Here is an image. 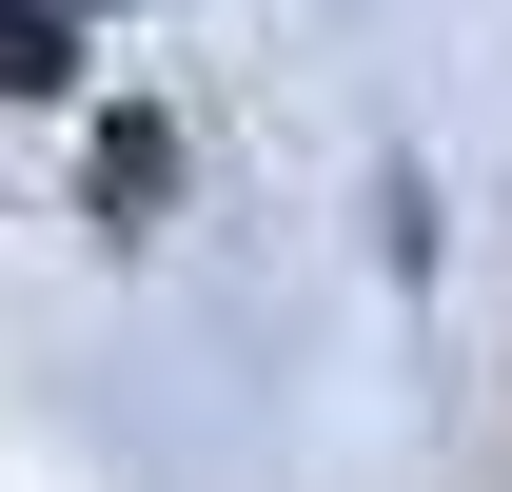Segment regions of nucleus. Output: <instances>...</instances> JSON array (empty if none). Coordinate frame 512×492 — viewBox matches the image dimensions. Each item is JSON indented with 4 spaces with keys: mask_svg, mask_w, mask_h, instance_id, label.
<instances>
[{
    "mask_svg": "<svg viewBox=\"0 0 512 492\" xmlns=\"http://www.w3.org/2000/svg\"><path fill=\"white\" fill-rule=\"evenodd\" d=\"M158 197H178V138H158V119H119V138H99V217H119V237H138Z\"/></svg>",
    "mask_w": 512,
    "mask_h": 492,
    "instance_id": "nucleus-1",
    "label": "nucleus"
},
{
    "mask_svg": "<svg viewBox=\"0 0 512 492\" xmlns=\"http://www.w3.org/2000/svg\"><path fill=\"white\" fill-rule=\"evenodd\" d=\"M79 40H60V0H0V99H60Z\"/></svg>",
    "mask_w": 512,
    "mask_h": 492,
    "instance_id": "nucleus-2",
    "label": "nucleus"
}]
</instances>
